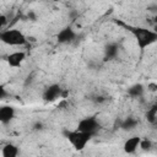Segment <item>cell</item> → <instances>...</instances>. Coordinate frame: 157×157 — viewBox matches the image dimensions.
Here are the masks:
<instances>
[{
	"label": "cell",
	"mask_w": 157,
	"mask_h": 157,
	"mask_svg": "<svg viewBox=\"0 0 157 157\" xmlns=\"http://www.w3.org/2000/svg\"><path fill=\"white\" fill-rule=\"evenodd\" d=\"M146 119H147V121L150 124H152V125L156 124V121H157V105L156 104H153L151 108L147 109V112H146Z\"/></svg>",
	"instance_id": "obj_14"
},
{
	"label": "cell",
	"mask_w": 157,
	"mask_h": 157,
	"mask_svg": "<svg viewBox=\"0 0 157 157\" xmlns=\"http://www.w3.org/2000/svg\"><path fill=\"white\" fill-rule=\"evenodd\" d=\"M75 37H76V32L74 31L72 27L67 26L61 31H59V33L56 34V40L60 44H67V43H71L75 39Z\"/></svg>",
	"instance_id": "obj_6"
},
{
	"label": "cell",
	"mask_w": 157,
	"mask_h": 157,
	"mask_svg": "<svg viewBox=\"0 0 157 157\" xmlns=\"http://www.w3.org/2000/svg\"><path fill=\"white\" fill-rule=\"evenodd\" d=\"M129 28L130 32L134 34L137 47L140 49H145L157 40V33L155 31H151L145 27H129Z\"/></svg>",
	"instance_id": "obj_1"
},
{
	"label": "cell",
	"mask_w": 157,
	"mask_h": 157,
	"mask_svg": "<svg viewBox=\"0 0 157 157\" xmlns=\"http://www.w3.org/2000/svg\"><path fill=\"white\" fill-rule=\"evenodd\" d=\"M139 147L142 150V151H150L151 150V147H152V142H151V140H148V139H141L140 140V144H139Z\"/></svg>",
	"instance_id": "obj_15"
},
{
	"label": "cell",
	"mask_w": 157,
	"mask_h": 157,
	"mask_svg": "<svg viewBox=\"0 0 157 157\" xmlns=\"http://www.w3.org/2000/svg\"><path fill=\"white\" fill-rule=\"evenodd\" d=\"M25 59H26V54L23 52H13L7 55L6 61L10 67H20L25 61Z\"/></svg>",
	"instance_id": "obj_7"
},
{
	"label": "cell",
	"mask_w": 157,
	"mask_h": 157,
	"mask_svg": "<svg viewBox=\"0 0 157 157\" xmlns=\"http://www.w3.org/2000/svg\"><path fill=\"white\" fill-rule=\"evenodd\" d=\"M145 93V87L141 83H135L128 88V94L132 98H140Z\"/></svg>",
	"instance_id": "obj_12"
},
{
	"label": "cell",
	"mask_w": 157,
	"mask_h": 157,
	"mask_svg": "<svg viewBox=\"0 0 157 157\" xmlns=\"http://www.w3.org/2000/svg\"><path fill=\"white\" fill-rule=\"evenodd\" d=\"M7 94H9V93H7L6 88H5V86H4V85H0V101L4 99V98H6Z\"/></svg>",
	"instance_id": "obj_16"
},
{
	"label": "cell",
	"mask_w": 157,
	"mask_h": 157,
	"mask_svg": "<svg viewBox=\"0 0 157 157\" xmlns=\"http://www.w3.org/2000/svg\"><path fill=\"white\" fill-rule=\"evenodd\" d=\"M63 93V90L61 87L58 85V83H53V85H49L44 92H43V101L44 102H54L56 101Z\"/></svg>",
	"instance_id": "obj_5"
},
{
	"label": "cell",
	"mask_w": 157,
	"mask_h": 157,
	"mask_svg": "<svg viewBox=\"0 0 157 157\" xmlns=\"http://www.w3.org/2000/svg\"><path fill=\"white\" fill-rule=\"evenodd\" d=\"M52 1H54V2H58V1H60V0H52Z\"/></svg>",
	"instance_id": "obj_19"
},
{
	"label": "cell",
	"mask_w": 157,
	"mask_h": 157,
	"mask_svg": "<svg viewBox=\"0 0 157 157\" xmlns=\"http://www.w3.org/2000/svg\"><path fill=\"white\" fill-rule=\"evenodd\" d=\"M63 135L65 136V139L71 144V146L76 150V151H81L86 147V145L90 142V140L92 139V134L90 132H83L80 130H64Z\"/></svg>",
	"instance_id": "obj_2"
},
{
	"label": "cell",
	"mask_w": 157,
	"mask_h": 157,
	"mask_svg": "<svg viewBox=\"0 0 157 157\" xmlns=\"http://www.w3.org/2000/svg\"><path fill=\"white\" fill-rule=\"evenodd\" d=\"M148 87H150V90H151V91H156L157 85H156V83H150V85H148Z\"/></svg>",
	"instance_id": "obj_18"
},
{
	"label": "cell",
	"mask_w": 157,
	"mask_h": 157,
	"mask_svg": "<svg viewBox=\"0 0 157 157\" xmlns=\"http://www.w3.org/2000/svg\"><path fill=\"white\" fill-rule=\"evenodd\" d=\"M137 124H139V120H137V119H135L134 117H129V118H126V119L121 123L120 128H121L123 130H132V129H135V128L137 126Z\"/></svg>",
	"instance_id": "obj_13"
},
{
	"label": "cell",
	"mask_w": 157,
	"mask_h": 157,
	"mask_svg": "<svg viewBox=\"0 0 157 157\" xmlns=\"http://www.w3.org/2000/svg\"><path fill=\"white\" fill-rule=\"evenodd\" d=\"M140 140L141 137L140 136H132V137H129L125 142H124V152L125 153H134L137 147H139V144H140Z\"/></svg>",
	"instance_id": "obj_9"
},
{
	"label": "cell",
	"mask_w": 157,
	"mask_h": 157,
	"mask_svg": "<svg viewBox=\"0 0 157 157\" xmlns=\"http://www.w3.org/2000/svg\"><path fill=\"white\" fill-rule=\"evenodd\" d=\"M5 23H6V16L0 13V28H2L5 26Z\"/></svg>",
	"instance_id": "obj_17"
},
{
	"label": "cell",
	"mask_w": 157,
	"mask_h": 157,
	"mask_svg": "<svg viewBox=\"0 0 157 157\" xmlns=\"http://www.w3.org/2000/svg\"><path fill=\"white\" fill-rule=\"evenodd\" d=\"M13 118H15V108L12 105L0 107V123L9 124Z\"/></svg>",
	"instance_id": "obj_8"
},
{
	"label": "cell",
	"mask_w": 157,
	"mask_h": 157,
	"mask_svg": "<svg viewBox=\"0 0 157 157\" xmlns=\"http://www.w3.org/2000/svg\"><path fill=\"white\" fill-rule=\"evenodd\" d=\"M119 53V45L115 43H109L104 48V60H112L117 58Z\"/></svg>",
	"instance_id": "obj_10"
},
{
	"label": "cell",
	"mask_w": 157,
	"mask_h": 157,
	"mask_svg": "<svg viewBox=\"0 0 157 157\" xmlns=\"http://www.w3.org/2000/svg\"><path fill=\"white\" fill-rule=\"evenodd\" d=\"M18 153H20V150L13 144H6L1 148V155L4 157H16V156H18Z\"/></svg>",
	"instance_id": "obj_11"
},
{
	"label": "cell",
	"mask_w": 157,
	"mask_h": 157,
	"mask_svg": "<svg viewBox=\"0 0 157 157\" xmlns=\"http://www.w3.org/2000/svg\"><path fill=\"white\" fill-rule=\"evenodd\" d=\"M99 129H101V124L98 123V120L94 117L83 118L77 124V130L83 131V132H90L92 135H94Z\"/></svg>",
	"instance_id": "obj_4"
},
{
	"label": "cell",
	"mask_w": 157,
	"mask_h": 157,
	"mask_svg": "<svg viewBox=\"0 0 157 157\" xmlns=\"http://www.w3.org/2000/svg\"><path fill=\"white\" fill-rule=\"evenodd\" d=\"M0 40L7 45H23L26 44L27 39L26 36L20 29H6L0 33Z\"/></svg>",
	"instance_id": "obj_3"
}]
</instances>
